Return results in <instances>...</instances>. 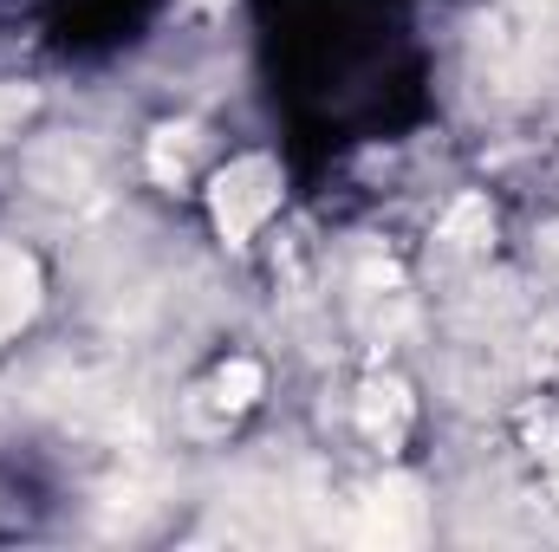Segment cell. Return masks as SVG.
Segmentation results:
<instances>
[{"instance_id":"2","label":"cell","mask_w":559,"mask_h":552,"mask_svg":"<svg viewBox=\"0 0 559 552\" xmlns=\"http://www.w3.org/2000/svg\"><path fill=\"white\" fill-rule=\"evenodd\" d=\"M417 494H411V488H391V494H378V501H371V527H365V533H371V540H378V533H384V540H411V533H417Z\"/></svg>"},{"instance_id":"1","label":"cell","mask_w":559,"mask_h":552,"mask_svg":"<svg viewBox=\"0 0 559 552\" xmlns=\"http://www.w3.org/2000/svg\"><path fill=\"white\" fill-rule=\"evenodd\" d=\"M274 208H280V176H274V163H267V156H241L235 169H222V176H215V221H222V235H228V241L254 235Z\"/></svg>"},{"instance_id":"3","label":"cell","mask_w":559,"mask_h":552,"mask_svg":"<svg viewBox=\"0 0 559 552\" xmlns=\"http://www.w3.org/2000/svg\"><path fill=\"white\" fill-rule=\"evenodd\" d=\"M20 111H26V92L0 85V124H20Z\"/></svg>"}]
</instances>
